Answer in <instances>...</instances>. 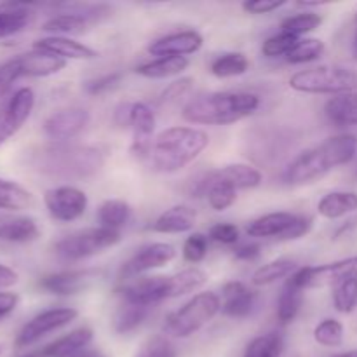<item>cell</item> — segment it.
Returning <instances> with one entry per match:
<instances>
[{"instance_id":"obj_3","label":"cell","mask_w":357,"mask_h":357,"mask_svg":"<svg viewBox=\"0 0 357 357\" xmlns=\"http://www.w3.org/2000/svg\"><path fill=\"white\" fill-rule=\"evenodd\" d=\"M260 98L243 91H213L195 96L181 110V117L197 126H229L251 117Z\"/></svg>"},{"instance_id":"obj_32","label":"cell","mask_w":357,"mask_h":357,"mask_svg":"<svg viewBox=\"0 0 357 357\" xmlns=\"http://www.w3.org/2000/svg\"><path fill=\"white\" fill-rule=\"evenodd\" d=\"M187 68V58H157L152 61L142 63L139 66H136L135 72L145 79H169V77L180 75Z\"/></svg>"},{"instance_id":"obj_58","label":"cell","mask_w":357,"mask_h":357,"mask_svg":"<svg viewBox=\"0 0 357 357\" xmlns=\"http://www.w3.org/2000/svg\"><path fill=\"white\" fill-rule=\"evenodd\" d=\"M356 174H357V173H356Z\"/></svg>"},{"instance_id":"obj_12","label":"cell","mask_w":357,"mask_h":357,"mask_svg":"<svg viewBox=\"0 0 357 357\" xmlns=\"http://www.w3.org/2000/svg\"><path fill=\"white\" fill-rule=\"evenodd\" d=\"M35 107V94L30 87L14 91L7 100L0 101V146L13 138L30 119Z\"/></svg>"},{"instance_id":"obj_8","label":"cell","mask_w":357,"mask_h":357,"mask_svg":"<svg viewBox=\"0 0 357 357\" xmlns=\"http://www.w3.org/2000/svg\"><path fill=\"white\" fill-rule=\"evenodd\" d=\"M122 241V234L105 227H89L68 234L54 244V253L65 261H79L100 255Z\"/></svg>"},{"instance_id":"obj_45","label":"cell","mask_w":357,"mask_h":357,"mask_svg":"<svg viewBox=\"0 0 357 357\" xmlns=\"http://www.w3.org/2000/svg\"><path fill=\"white\" fill-rule=\"evenodd\" d=\"M122 80L121 72L107 73V75L96 77V79H91L84 82V91L91 96H101V94H107L108 91H114L115 87H119Z\"/></svg>"},{"instance_id":"obj_49","label":"cell","mask_w":357,"mask_h":357,"mask_svg":"<svg viewBox=\"0 0 357 357\" xmlns=\"http://www.w3.org/2000/svg\"><path fill=\"white\" fill-rule=\"evenodd\" d=\"M261 253V248L255 243H246V244H241L234 250V257L237 260H243V261H253L260 257Z\"/></svg>"},{"instance_id":"obj_33","label":"cell","mask_w":357,"mask_h":357,"mask_svg":"<svg viewBox=\"0 0 357 357\" xmlns=\"http://www.w3.org/2000/svg\"><path fill=\"white\" fill-rule=\"evenodd\" d=\"M33 206V195L23 185L0 178V209L23 211Z\"/></svg>"},{"instance_id":"obj_47","label":"cell","mask_w":357,"mask_h":357,"mask_svg":"<svg viewBox=\"0 0 357 357\" xmlns=\"http://www.w3.org/2000/svg\"><path fill=\"white\" fill-rule=\"evenodd\" d=\"M208 237L215 241V243L232 246V244H237V241H239V229H237V225L229 222L216 223V225L209 229Z\"/></svg>"},{"instance_id":"obj_6","label":"cell","mask_w":357,"mask_h":357,"mask_svg":"<svg viewBox=\"0 0 357 357\" xmlns=\"http://www.w3.org/2000/svg\"><path fill=\"white\" fill-rule=\"evenodd\" d=\"M222 312L220 295L202 291L192 296L180 309L173 310L164 319V333L173 338H188L211 323Z\"/></svg>"},{"instance_id":"obj_5","label":"cell","mask_w":357,"mask_h":357,"mask_svg":"<svg viewBox=\"0 0 357 357\" xmlns=\"http://www.w3.org/2000/svg\"><path fill=\"white\" fill-rule=\"evenodd\" d=\"M107 160V150L93 145H59L45 150L40 169L73 180L94 176Z\"/></svg>"},{"instance_id":"obj_50","label":"cell","mask_w":357,"mask_h":357,"mask_svg":"<svg viewBox=\"0 0 357 357\" xmlns=\"http://www.w3.org/2000/svg\"><path fill=\"white\" fill-rule=\"evenodd\" d=\"M20 303V296L13 291H0V321L9 316Z\"/></svg>"},{"instance_id":"obj_56","label":"cell","mask_w":357,"mask_h":357,"mask_svg":"<svg viewBox=\"0 0 357 357\" xmlns=\"http://www.w3.org/2000/svg\"><path fill=\"white\" fill-rule=\"evenodd\" d=\"M356 23H357V13H356Z\"/></svg>"},{"instance_id":"obj_9","label":"cell","mask_w":357,"mask_h":357,"mask_svg":"<svg viewBox=\"0 0 357 357\" xmlns=\"http://www.w3.org/2000/svg\"><path fill=\"white\" fill-rule=\"evenodd\" d=\"M314 218L309 215H296L289 211H275L255 218L248 223L246 232L255 239L296 241L312 230Z\"/></svg>"},{"instance_id":"obj_4","label":"cell","mask_w":357,"mask_h":357,"mask_svg":"<svg viewBox=\"0 0 357 357\" xmlns=\"http://www.w3.org/2000/svg\"><path fill=\"white\" fill-rule=\"evenodd\" d=\"M208 281V274L199 267L185 268L171 275H142L126 281L119 289L122 300L135 305L153 307L164 300L178 298L199 291Z\"/></svg>"},{"instance_id":"obj_16","label":"cell","mask_w":357,"mask_h":357,"mask_svg":"<svg viewBox=\"0 0 357 357\" xmlns=\"http://www.w3.org/2000/svg\"><path fill=\"white\" fill-rule=\"evenodd\" d=\"M89 124V112L80 107L63 108L49 115L44 122V132L52 142L65 143L75 138Z\"/></svg>"},{"instance_id":"obj_10","label":"cell","mask_w":357,"mask_h":357,"mask_svg":"<svg viewBox=\"0 0 357 357\" xmlns=\"http://www.w3.org/2000/svg\"><path fill=\"white\" fill-rule=\"evenodd\" d=\"M357 278V257L342 258L324 265H307L300 267L291 278H288L293 284L305 289L324 288V286H337L347 279Z\"/></svg>"},{"instance_id":"obj_38","label":"cell","mask_w":357,"mask_h":357,"mask_svg":"<svg viewBox=\"0 0 357 357\" xmlns=\"http://www.w3.org/2000/svg\"><path fill=\"white\" fill-rule=\"evenodd\" d=\"M323 23V16L314 10H305V13H298L295 16L286 17L281 23V31L293 35V37L302 38L303 35L310 33V31L317 30Z\"/></svg>"},{"instance_id":"obj_14","label":"cell","mask_w":357,"mask_h":357,"mask_svg":"<svg viewBox=\"0 0 357 357\" xmlns=\"http://www.w3.org/2000/svg\"><path fill=\"white\" fill-rule=\"evenodd\" d=\"M176 258V250L167 243H150L139 248L121 268V278L124 281H131L135 278H142L146 272L155 268L166 267L167 264Z\"/></svg>"},{"instance_id":"obj_22","label":"cell","mask_w":357,"mask_h":357,"mask_svg":"<svg viewBox=\"0 0 357 357\" xmlns=\"http://www.w3.org/2000/svg\"><path fill=\"white\" fill-rule=\"evenodd\" d=\"M94 338V331L89 326H80L70 331L68 335H63L58 340L51 342L40 349L42 357H72L79 352L86 351Z\"/></svg>"},{"instance_id":"obj_37","label":"cell","mask_w":357,"mask_h":357,"mask_svg":"<svg viewBox=\"0 0 357 357\" xmlns=\"http://www.w3.org/2000/svg\"><path fill=\"white\" fill-rule=\"evenodd\" d=\"M250 68V61L243 52H223L211 61V73L218 79H230V77L244 75Z\"/></svg>"},{"instance_id":"obj_19","label":"cell","mask_w":357,"mask_h":357,"mask_svg":"<svg viewBox=\"0 0 357 357\" xmlns=\"http://www.w3.org/2000/svg\"><path fill=\"white\" fill-rule=\"evenodd\" d=\"M222 312L227 317L244 319L257 305V293L241 281H230L222 288Z\"/></svg>"},{"instance_id":"obj_23","label":"cell","mask_w":357,"mask_h":357,"mask_svg":"<svg viewBox=\"0 0 357 357\" xmlns=\"http://www.w3.org/2000/svg\"><path fill=\"white\" fill-rule=\"evenodd\" d=\"M209 174L213 180L225 181V183L232 185L236 190L257 188L264 181V174L260 173V169L250 166V164H229V166L209 171Z\"/></svg>"},{"instance_id":"obj_53","label":"cell","mask_w":357,"mask_h":357,"mask_svg":"<svg viewBox=\"0 0 357 357\" xmlns=\"http://www.w3.org/2000/svg\"><path fill=\"white\" fill-rule=\"evenodd\" d=\"M331 357H357V349L354 351H347V352H340V354H335Z\"/></svg>"},{"instance_id":"obj_34","label":"cell","mask_w":357,"mask_h":357,"mask_svg":"<svg viewBox=\"0 0 357 357\" xmlns=\"http://www.w3.org/2000/svg\"><path fill=\"white\" fill-rule=\"evenodd\" d=\"M303 303V289L293 284L289 279H286V284L282 286L281 295L278 300V319L282 326L293 323L298 316Z\"/></svg>"},{"instance_id":"obj_36","label":"cell","mask_w":357,"mask_h":357,"mask_svg":"<svg viewBox=\"0 0 357 357\" xmlns=\"http://www.w3.org/2000/svg\"><path fill=\"white\" fill-rule=\"evenodd\" d=\"M284 352V337L279 331H268L253 338L244 349L243 357H281Z\"/></svg>"},{"instance_id":"obj_11","label":"cell","mask_w":357,"mask_h":357,"mask_svg":"<svg viewBox=\"0 0 357 357\" xmlns=\"http://www.w3.org/2000/svg\"><path fill=\"white\" fill-rule=\"evenodd\" d=\"M79 317V310L73 307H56V309L42 310L40 314L31 317L26 324L20 330L14 340L16 349H26L30 345L37 344L47 335L59 331L61 328L68 326L70 323Z\"/></svg>"},{"instance_id":"obj_29","label":"cell","mask_w":357,"mask_h":357,"mask_svg":"<svg viewBox=\"0 0 357 357\" xmlns=\"http://www.w3.org/2000/svg\"><path fill=\"white\" fill-rule=\"evenodd\" d=\"M155 114L152 108L143 101L129 105V126L132 129V143H149L155 131Z\"/></svg>"},{"instance_id":"obj_42","label":"cell","mask_w":357,"mask_h":357,"mask_svg":"<svg viewBox=\"0 0 357 357\" xmlns=\"http://www.w3.org/2000/svg\"><path fill=\"white\" fill-rule=\"evenodd\" d=\"M298 37H293V35L284 33V31H279V33L272 35L261 45V52H264L265 58H284L291 52V49L295 47L296 42H298Z\"/></svg>"},{"instance_id":"obj_21","label":"cell","mask_w":357,"mask_h":357,"mask_svg":"<svg viewBox=\"0 0 357 357\" xmlns=\"http://www.w3.org/2000/svg\"><path fill=\"white\" fill-rule=\"evenodd\" d=\"M195 222H197L195 209H192L190 206L178 204L160 213L150 229L157 234H185L194 230Z\"/></svg>"},{"instance_id":"obj_17","label":"cell","mask_w":357,"mask_h":357,"mask_svg":"<svg viewBox=\"0 0 357 357\" xmlns=\"http://www.w3.org/2000/svg\"><path fill=\"white\" fill-rule=\"evenodd\" d=\"M204 38L195 30L174 31V33L164 35L149 45V52L157 58H187L201 51Z\"/></svg>"},{"instance_id":"obj_57","label":"cell","mask_w":357,"mask_h":357,"mask_svg":"<svg viewBox=\"0 0 357 357\" xmlns=\"http://www.w3.org/2000/svg\"><path fill=\"white\" fill-rule=\"evenodd\" d=\"M0 354H2V349H0Z\"/></svg>"},{"instance_id":"obj_18","label":"cell","mask_w":357,"mask_h":357,"mask_svg":"<svg viewBox=\"0 0 357 357\" xmlns=\"http://www.w3.org/2000/svg\"><path fill=\"white\" fill-rule=\"evenodd\" d=\"M14 70L17 73V79L21 77H49L59 73L66 66L65 59L58 58L54 54H49L44 51L24 52V54L16 56L10 59Z\"/></svg>"},{"instance_id":"obj_46","label":"cell","mask_w":357,"mask_h":357,"mask_svg":"<svg viewBox=\"0 0 357 357\" xmlns=\"http://www.w3.org/2000/svg\"><path fill=\"white\" fill-rule=\"evenodd\" d=\"M192 84H194V80H192L190 77H181V79L174 80V82H171L169 86L162 91V94H160L159 98V103L160 105L176 103L178 100H181V98L192 89Z\"/></svg>"},{"instance_id":"obj_24","label":"cell","mask_w":357,"mask_h":357,"mask_svg":"<svg viewBox=\"0 0 357 357\" xmlns=\"http://www.w3.org/2000/svg\"><path fill=\"white\" fill-rule=\"evenodd\" d=\"M40 229L30 216H0V241L2 243H31L38 239Z\"/></svg>"},{"instance_id":"obj_41","label":"cell","mask_w":357,"mask_h":357,"mask_svg":"<svg viewBox=\"0 0 357 357\" xmlns=\"http://www.w3.org/2000/svg\"><path fill=\"white\" fill-rule=\"evenodd\" d=\"M333 305L337 312L352 314L357 309V278L347 279L333 288Z\"/></svg>"},{"instance_id":"obj_35","label":"cell","mask_w":357,"mask_h":357,"mask_svg":"<svg viewBox=\"0 0 357 357\" xmlns=\"http://www.w3.org/2000/svg\"><path fill=\"white\" fill-rule=\"evenodd\" d=\"M149 307L135 305L122 300L119 309L114 314V330L119 335H129L135 330H138L143 324V321L149 316Z\"/></svg>"},{"instance_id":"obj_52","label":"cell","mask_w":357,"mask_h":357,"mask_svg":"<svg viewBox=\"0 0 357 357\" xmlns=\"http://www.w3.org/2000/svg\"><path fill=\"white\" fill-rule=\"evenodd\" d=\"M72 357H107V356L100 351H94V349H86V351L79 352V354H75Z\"/></svg>"},{"instance_id":"obj_30","label":"cell","mask_w":357,"mask_h":357,"mask_svg":"<svg viewBox=\"0 0 357 357\" xmlns=\"http://www.w3.org/2000/svg\"><path fill=\"white\" fill-rule=\"evenodd\" d=\"M298 268V264L293 258H278V260H272L258 267L253 272V275H251V284L258 286V288L274 284V282L281 281V279L291 278Z\"/></svg>"},{"instance_id":"obj_44","label":"cell","mask_w":357,"mask_h":357,"mask_svg":"<svg viewBox=\"0 0 357 357\" xmlns=\"http://www.w3.org/2000/svg\"><path fill=\"white\" fill-rule=\"evenodd\" d=\"M135 357H178V354L174 345L166 337H153L138 349Z\"/></svg>"},{"instance_id":"obj_31","label":"cell","mask_w":357,"mask_h":357,"mask_svg":"<svg viewBox=\"0 0 357 357\" xmlns=\"http://www.w3.org/2000/svg\"><path fill=\"white\" fill-rule=\"evenodd\" d=\"M131 213V206L122 199H107L98 208V222H100V227L121 232L122 227L128 225Z\"/></svg>"},{"instance_id":"obj_1","label":"cell","mask_w":357,"mask_h":357,"mask_svg":"<svg viewBox=\"0 0 357 357\" xmlns=\"http://www.w3.org/2000/svg\"><path fill=\"white\" fill-rule=\"evenodd\" d=\"M208 145L209 136L202 129L174 126L164 129L146 145L131 146V152L155 173L171 174L194 162Z\"/></svg>"},{"instance_id":"obj_26","label":"cell","mask_w":357,"mask_h":357,"mask_svg":"<svg viewBox=\"0 0 357 357\" xmlns=\"http://www.w3.org/2000/svg\"><path fill=\"white\" fill-rule=\"evenodd\" d=\"M324 114L338 128L357 126V91L338 94L324 105Z\"/></svg>"},{"instance_id":"obj_15","label":"cell","mask_w":357,"mask_h":357,"mask_svg":"<svg viewBox=\"0 0 357 357\" xmlns=\"http://www.w3.org/2000/svg\"><path fill=\"white\" fill-rule=\"evenodd\" d=\"M101 274L103 272L98 268H72L44 275L38 286L51 295L70 296L86 291L101 278Z\"/></svg>"},{"instance_id":"obj_2","label":"cell","mask_w":357,"mask_h":357,"mask_svg":"<svg viewBox=\"0 0 357 357\" xmlns=\"http://www.w3.org/2000/svg\"><path fill=\"white\" fill-rule=\"evenodd\" d=\"M357 157L354 135H337L296 155L284 169V183L300 187L321 180L337 167L351 164Z\"/></svg>"},{"instance_id":"obj_54","label":"cell","mask_w":357,"mask_h":357,"mask_svg":"<svg viewBox=\"0 0 357 357\" xmlns=\"http://www.w3.org/2000/svg\"><path fill=\"white\" fill-rule=\"evenodd\" d=\"M352 54L357 59V28H356V33H354V42H352Z\"/></svg>"},{"instance_id":"obj_28","label":"cell","mask_w":357,"mask_h":357,"mask_svg":"<svg viewBox=\"0 0 357 357\" xmlns=\"http://www.w3.org/2000/svg\"><path fill=\"white\" fill-rule=\"evenodd\" d=\"M357 211L356 192H330L317 202V213L326 220H338Z\"/></svg>"},{"instance_id":"obj_7","label":"cell","mask_w":357,"mask_h":357,"mask_svg":"<svg viewBox=\"0 0 357 357\" xmlns=\"http://www.w3.org/2000/svg\"><path fill=\"white\" fill-rule=\"evenodd\" d=\"M288 84L298 93L338 96L357 91V70L344 65L316 66L293 73Z\"/></svg>"},{"instance_id":"obj_27","label":"cell","mask_w":357,"mask_h":357,"mask_svg":"<svg viewBox=\"0 0 357 357\" xmlns=\"http://www.w3.org/2000/svg\"><path fill=\"white\" fill-rule=\"evenodd\" d=\"M33 20V10L26 3H0V38L23 31Z\"/></svg>"},{"instance_id":"obj_51","label":"cell","mask_w":357,"mask_h":357,"mask_svg":"<svg viewBox=\"0 0 357 357\" xmlns=\"http://www.w3.org/2000/svg\"><path fill=\"white\" fill-rule=\"evenodd\" d=\"M20 281V275H17L16 271H13L7 265L0 264V291H6L7 288L14 286Z\"/></svg>"},{"instance_id":"obj_40","label":"cell","mask_w":357,"mask_h":357,"mask_svg":"<svg viewBox=\"0 0 357 357\" xmlns=\"http://www.w3.org/2000/svg\"><path fill=\"white\" fill-rule=\"evenodd\" d=\"M344 324L340 321L328 317L314 328V340L323 347H340L342 342H344Z\"/></svg>"},{"instance_id":"obj_55","label":"cell","mask_w":357,"mask_h":357,"mask_svg":"<svg viewBox=\"0 0 357 357\" xmlns=\"http://www.w3.org/2000/svg\"><path fill=\"white\" fill-rule=\"evenodd\" d=\"M21 357H42L40 356V352H30V354H24V356H21Z\"/></svg>"},{"instance_id":"obj_39","label":"cell","mask_w":357,"mask_h":357,"mask_svg":"<svg viewBox=\"0 0 357 357\" xmlns=\"http://www.w3.org/2000/svg\"><path fill=\"white\" fill-rule=\"evenodd\" d=\"M324 49H326L324 42L319 40V38H300L295 47L291 49V52L286 56V61L291 63V65H303V63L316 61L324 54Z\"/></svg>"},{"instance_id":"obj_48","label":"cell","mask_w":357,"mask_h":357,"mask_svg":"<svg viewBox=\"0 0 357 357\" xmlns=\"http://www.w3.org/2000/svg\"><path fill=\"white\" fill-rule=\"evenodd\" d=\"M284 0H248L243 3V10L248 14H271L284 6Z\"/></svg>"},{"instance_id":"obj_20","label":"cell","mask_w":357,"mask_h":357,"mask_svg":"<svg viewBox=\"0 0 357 357\" xmlns=\"http://www.w3.org/2000/svg\"><path fill=\"white\" fill-rule=\"evenodd\" d=\"M33 49L54 54L58 58L65 59V61H68V59H94L100 56L96 49L89 47V45L82 44L75 38L58 37V35L38 38V40L33 42Z\"/></svg>"},{"instance_id":"obj_43","label":"cell","mask_w":357,"mask_h":357,"mask_svg":"<svg viewBox=\"0 0 357 357\" xmlns=\"http://www.w3.org/2000/svg\"><path fill=\"white\" fill-rule=\"evenodd\" d=\"M208 248H209V237L204 236L201 232H194L192 236L187 237V241L183 243V255L185 261L192 265H197L208 257Z\"/></svg>"},{"instance_id":"obj_25","label":"cell","mask_w":357,"mask_h":357,"mask_svg":"<svg viewBox=\"0 0 357 357\" xmlns=\"http://www.w3.org/2000/svg\"><path fill=\"white\" fill-rule=\"evenodd\" d=\"M91 24H93V21L87 16L77 13V10L66 9L65 13H59L56 14V16L49 17V20L42 24V30L49 31V33L52 35H58V37H70V35L84 33V31L89 30Z\"/></svg>"},{"instance_id":"obj_13","label":"cell","mask_w":357,"mask_h":357,"mask_svg":"<svg viewBox=\"0 0 357 357\" xmlns=\"http://www.w3.org/2000/svg\"><path fill=\"white\" fill-rule=\"evenodd\" d=\"M44 204L51 218L56 222L70 223L79 220L86 213L87 195L80 188L72 185H61V187L49 188L44 194Z\"/></svg>"}]
</instances>
